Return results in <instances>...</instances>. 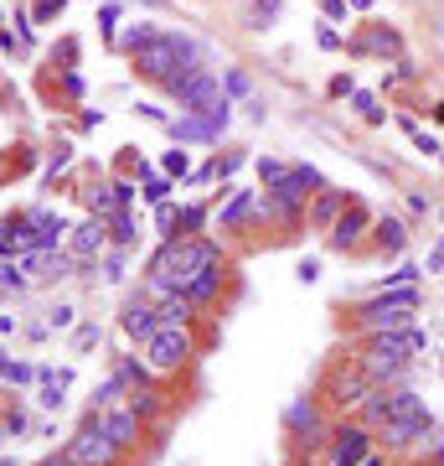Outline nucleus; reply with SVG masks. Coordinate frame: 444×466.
<instances>
[{"label":"nucleus","mask_w":444,"mask_h":466,"mask_svg":"<svg viewBox=\"0 0 444 466\" xmlns=\"http://www.w3.org/2000/svg\"><path fill=\"white\" fill-rule=\"evenodd\" d=\"M129 62H135V73H140V78H150V83H160V89H166L176 73H186V67H197V62H202V47H197L186 31H155V36H150V42Z\"/></svg>","instance_id":"f257e3e1"},{"label":"nucleus","mask_w":444,"mask_h":466,"mask_svg":"<svg viewBox=\"0 0 444 466\" xmlns=\"http://www.w3.org/2000/svg\"><path fill=\"white\" fill-rule=\"evenodd\" d=\"M414 316H418V285H387L372 301L356 306V327L367 337L372 332H403V327H414Z\"/></svg>","instance_id":"f03ea898"},{"label":"nucleus","mask_w":444,"mask_h":466,"mask_svg":"<svg viewBox=\"0 0 444 466\" xmlns=\"http://www.w3.org/2000/svg\"><path fill=\"white\" fill-rule=\"evenodd\" d=\"M197 352H202V347H197V337H191V327H160V332L140 347V358L150 363L155 378H176L181 368L197 363Z\"/></svg>","instance_id":"7ed1b4c3"},{"label":"nucleus","mask_w":444,"mask_h":466,"mask_svg":"<svg viewBox=\"0 0 444 466\" xmlns=\"http://www.w3.org/2000/svg\"><path fill=\"white\" fill-rule=\"evenodd\" d=\"M372 389H378V383L356 368V363H336V368L326 373V383H321V394H315V399L326 404V415L347 420V415H356V409L367 404V394H372Z\"/></svg>","instance_id":"20e7f679"},{"label":"nucleus","mask_w":444,"mask_h":466,"mask_svg":"<svg viewBox=\"0 0 444 466\" xmlns=\"http://www.w3.org/2000/svg\"><path fill=\"white\" fill-rule=\"evenodd\" d=\"M62 456H67L73 466H124V462H129L114 440L104 435L98 420H83L78 430L67 435V440H62Z\"/></svg>","instance_id":"39448f33"},{"label":"nucleus","mask_w":444,"mask_h":466,"mask_svg":"<svg viewBox=\"0 0 444 466\" xmlns=\"http://www.w3.org/2000/svg\"><path fill=\"white\" fill-rule=\"evenodd\" d=\"M378 451V435L367 430L356 415H347V420H336L331 425V446H326V462L331 466H356V462H367Z\"/></svg>","instance_id":"423d86ee"},{"label":"nucleus","mask_w":444,"mask_h":466,"mask_svg":"<svg viewBox=\"0 0 444 466\" xmlns=\"http://www.w3.org/2000/svg\"><path fill=\"white\" fill-rule=\"evenodd\" d=\"M166 93L181 104V115H197V109H207L212 99L222 93V78L212 73L207 62H197V67H186V73H176L171 83H166Z\"/></svg>","instance_id":"0eeeda50"},{"label":"nucleus","mask_w":444,"mask_h":466,"mask_svg":"<svg viewBox=\"0 0 444 466\" xmlns=\"http://www.w3.org/2000/svg\"><path fill=\"white\" fill-rule=\"evenodd\" d=\"M83 420H98V425H104V435L114 440L124 456H140V446H145V420L129 409V399L114 404V409H98V415H83Z\"/></svg>","instance_id":"6e6552de"},{"label":"nucleus","mask_w":444,"mask_h":466,"mask_svg":"<svg viewBox=\"0 0 444 466\" xmlns=\"http://www.w3.org/2000/svg\"><path fill=\"white\" fill-rule=\"evenodd\" d=\"M67 254L89 270V265H98L104 254H109V217H83V223H73V233H67Z\"/></svg>","instance_id":"1a4fd4ad"},{"label":"nucleus","mask_w":444,"mask_h":466,"mask_svg":"<svg viewBox=\"0 0 444 466\" xmlns=\"http://www.w3.org/2000/svg\"><path fill=\"white\" fill-rule=\"evenodd\" d=\"M424 425H434V415H429V409H424V415H398V420L378 425V430H372V435H378V451H383V456H403V451L418 440Z\"/></svg>","instance_id":"9d476101"},{"label":"nucleus","mask_w":444,"mask_h":466,"mask_svg":"<svg viewBox=\"0 0 444 466\" xmlns=\"http://www.w3.org/2000/svg\"><path fill=\"white\" fill-rule=\"evenodd\" d=\"M367 233H372V213H367V208H362V202L352 197V202H347V213L331 223L326 244L347 254V249H362V244H367Z\"/></svg>","instance_id":"9b49d317"},{"label":"nucleus","mask_w":444,"mask_h":466,"mask_svg":"<svg viewBox=\"0 0 444 466\" xmlns=\"http://www.w3.org/2000/svg\"><path fill=\"white\" fill-rule=\"evenodd\" d=\"M119 327H124V337H129V342H140V347H145V342L160 332V311H155V301H145V296H129L124 311H119Z\"/></svg>","instance_id":"f8f14e48"},{"label":"nucleus","mask_w":444,"mask_h":466,"mask_svg":"<svg viewBox=\"0 0 444 466\" xmlns=\"http://www.w3.org/2000/svg\"><path fill=\"white\" fill-rule=\"evenodd\" d=\"M326 425H331V415H326V404L315 399V394H310V399H295L290 409H284V435H290V446L305 440V435H315V430H326Z\"/></svg>","instance_id":"ddd939ff"},{"label":"nucleus","mask_w":444,"mask_h":466,"mask_svg":"<svg viewBox=\"0 0 444 466\" xmlns=\"http://www.w3.org/2000/svg\"><path fill=\"white\" fill-rule=\"evenodd\" d=\"M347 192L341 186H321V192H310V202H305V228H315V233H331V223L347 213Z\"/></svg>","instance_id":"4468645a"},{"label":"nucleus","mask_w":444,"mask_h":466,"mask_svg":"<svg viewBox=\"0 0 444 466\" xmlns=\"http://www.w3.org/2000/svg\"><path fill=\"white\" fill-rule=\"evenodd\" d=\"M31 228H36V249H67V233H73V223L52 208H27Z\"/></svg>","instance_id":"2eb2a0df"},{"label":"nucleus","mask_w":444,"mask_h":466,"mask_svg":"<svg viewBox=\"0 0 444 466\" xmlns=\"http://www.w3.org/2000/svg\"><path fill=\"white\" fill-rule=\"evenodd\" d=\"M253 208H259V192H248V186H233L217 208H212V223L217 228H238L243 217H253Z\"/></svg>","instance_id":"dca6fc26"},{"label":"nucleus","mask_w":444,"mask_h":466,"mask_svg":"<svg viewBox=\"0 0 444 466\" xmlns=\"http://www.w3.org/2000/svg\"><path fill=\"white\" fill-rule=\"evenodd\" d=\"M222 290H228V265H207L202 275L186 280V296H191V301H197L202 311L217 306V301H222Z\"/></svg>","instance_id":"f3484780"},{"label":"nucleus","mask_w":444,"mask_h":466,"mask_svg":"<svg viewBox=\"0 0 444 466\" xmlns=\"http://www.w3.org/2000/svg\"><path fill=\"white\" fill-rule=\"evenodd\" d=\"M129 409L145 420V430L150 425H160L166 415H171V394L160 389V383H145V389H129Z\"/></svg>","instance_id":"a211bd4d"},{"label":"nucleus","mask_w":444,"mask_h":466,"mask_svg":"<svg viewBox=\"0 0 444 466\" xmlns=\"http://www.w3.org/2000/svg\"><path fill=\"white\" fill-rule=\"evenodd\" d=\"M372 244H378V254H387V259H398L403 249H409V223L403 217H372Z\"/></svg>","instance_id":"6ab92c4d"},{"label":"nucleus","mask_w":444,"mask_h":466,"mask_svg":"<svg viewBox=\"0 0 444 466\" xmlns=\"http://www.w3.org/2000/svg\"><path fill=\"white\" fill-rule=\"evenodd\" d=\"M155 311H160V327H197V321H202V306H197L186 290H176L171 301H160Z\"/></svg>","instance_id":"aec40b11"},{"label":"nucleus","mask_w":444,"mask_h":466,"mask_svg":"<svg viewBox=\"0 0 444 466\" xmlns=\"http://www.w3.org/2000/svg\"><path fill=\"white\" fill-rule=\"evenodd\" d=\"M212 223V208L207 202H181V217H176V239H202Z\"/></svg>","instance_id":"412c9836"},{"label":"nucleus","mask_w":444,"mask_h":466,"mask_svg":"<svg viewBox=\"0 0 444 466\" xmlns=\"http://www.w3.org/2000/svg\"><path fill=\"white\" fill-rule=\"evenodd\" d=\"M114 373L129 383V389H145V383H160L155 373H150V363L140 358V352H124V358H114Z\"/></svg>","instance_id":"4be33fe9"},{"label":"nucleus","mask_w":444,"mask_h":466,"mask_svg":"<svg viewBox=\"0 0 444 466\" xmlns=\"http://www.w3.org/2000/svg\"><path fill=\"white\" fill-rule=\"evenodd\" d=\"M129 399V383L119 378V373H109L98 389H93V399H89V415H98V409H114V404H124Z\"/></svg>","instance_id":"5701e85b"},{"label":"nucleus","mask_w":444,"mask_h":466,"mask_svg":"<svg viewBox=\"0 0 444 466\" xmlns=\"http://www.w3.org/2000/svg\"><path fill=\"white\" fill-rule=\"evenodd\" d=\"M135 244H140L135 213H129V208H119V213L109 217V249H135Z\"/></svg>","instance_id":"b1692460"},{"label":"nucleus","mask_w":444,"mask_h":466,"mask_svg":"<svg viewBox=\"0 0 444 466\" xmlns=\"http://www.w3.org/2000/svg\"><path fill=\"white\" fill-rule=\"evenodd\" d=\"M83 202H89L93 217H114V213H119V197H114V186H109V182H89Z\"/></svg>","instance_id":"393cba45"},{"label":"nucleus","mask_w":444,"mask_h":466,"mask_svg":"<svg viewBox=\"0 0 444 466\" xmlns=\"http://www.w3.org/2000/svg\"><path fill=\"white\" fill-rule=\"evenodd\" d=\"M21 290H31V275L21 259H0V296H21Z\"/></svg>","instance_id":"a878e982"},{"label":"nucleus","mask_w":444,"mask_h":466,"mask_svg":"<svg viewBox=\"0 0 444 466\" xmlns=\"http://www.w3.org/2000/svg\"><path fill=\"white\" fill-rule=\"evenodd\" d=\"M98 270H104V285H124L129 280V249H109L98 259Z\"/></svg>","instance_id":"bb28decb"},{"label":"nucleus","mask_w":444,"mask_h":466,"mask_svg":"<svg viewBox=\"0 0 444 466\" xmlns=\"http://www.w3.org/2000/svg\"><path fill=\"white\" fill-rule=\"evenodd\" d=\"M155 31H160V27H155V21H135V27H129V31H124V36H119V47H124V52L135 58V52L145 47V42H150V36H155Z\"/></svg>","instance_id":"cd10ccee"},{"label":"nucleus","mask_w":444,"mask_h":466,"mask_svg":"<svg viewBox=\"0 0 444 466\" xmlns=\"http://www.w3.org/2000/svg\"><path fill=\"white\" fill-rule=\"evenodd\" d=\"M140 202H150V208L171 202V177H145V182H140Z\"/></svg>","instance_id":"c85d7f7f"},{"label":"nucleus","mask_w":444,"mask_h":466,"mask_svg":"<svg viewBox=\"0 0 444 466\" xmlns=\"http://www.w3.org/2000/svg\"><path fill=\"white\" fill-rule=\"evenodd\" d=\"M47 327H52V332H73V327H78V306H73V301H58V306L47 311Z\"/></svg>","instance_id":"c756f323"},{"label":"nucleus","mask_w":444,"mask_h":466,"mask_svg":"<svg viewBox=\"0 0 444 466\" xmlns=\"http://www.w3.org/2000/svg\"><path fill=\"white\" fill-rule=\"evenodd\" d=\"M393 52V47H398V36H393V31H367V36H356L352 42V52Z\"/></svg>","instance_id":"7c9ffc66"},{"label":"nucleus","mask_w":444,"mask_h":466,"mask_svg":"<svg viewBox=\"0 0 444 466\" xmlns=\"http://www.w3.org/2000/svg\"><path fill=\"white\" fill-rule=\"evenodd\" d=\"M352 109H356L367 124H383V104H378V93H362V89H356V93H352Z\"/></svg>","instance_id":"2f4dec72"},{"label":"nucleus","mask_w":444,"mask_h":466,"mask_svg":"<svg viewBox=\"0 0 444 466\" xmlns=\"http://www.w3.org/2000/svg\"><path fill=\"white\" fill-rule=\"evenodd\" d=\"M160 166H166V177H171V182H181V177H191V151H166V161H160Z\"/></svg>","instance_id":"473e14b6"},{"label":"nucleus","mask_w":444,"mask_h":466,"mask_svg":"<svg viewBox=\"0 0 444 466\" xmlns=\"http://www.w3.org/2000/svg\"><path fill=\"white\" fill-rule=\"evenodd\" d=\"M176 217H181L176 202H160V208H155V233H160V239H176Z\"/></svg>","instance_id":"72a5a7b5"},{"label":"nucleus","mask_w":444,"mask_h":466,"mask_svg":"<svg viewBox=\"0 0 444 466\" xmlns=\"http://www.w3.org/2000/svg\"><path fill=\"white\" fill-rule=\"evenodd\" d=\"M248 89H253V78H248L243 67H228V73H222V93H228V99H243Z\"/></svg>","instance_id":"f704fd0d"},{"label":"nucleus","mask_w":444,"mask_h":466,"mask_svg":"<svg viewBox=\"0 0 444 466\" xmlns=\"http://www.w3.org/2000/svg\"><path fill=\"white\" fill-rule=\"evenodd\" d=\"M98 337H104V332H98V321L73 327V352H93V347H98Z\"/></svg>","instance_id":"c9c22d12"},{"label":"nucleus","mask_w":444,"mask_h":466,"mask_svg":"<svg viewBox=\"0 0 444 466\" xmlns=\"http://www.w3.org/2000/svg\"><path fill=\"white\" fill-rule=\"evenodd\" d=\"M0 425H5V435H11V440H16V435H27V430H31V415H27V409H16V404H11V409L0 415Z\"/></svg>","instance_id":"e433bc0d"},{"label":"nucleus","mask_w":444,"mask_h":466,"mask_svg":"<svg viewBox=\"0 0 444 466\" xmlns=\"http://www.w3.org/2000/svg\"><path fill=\"white\" fill-rule=\"evenodd\" d=\"M253 171H259V182H264V186H274L290 166H284V161H274V155H259V161H253Z\"/></svg>","instance_id":"4c0bfd02"},{"label":"nucleus","mask_w":444,"mask_h":466,"mask_svg":"<svg viewBox=\"0 0 444 466\" xmlns=\"http://www.w3.org/2000/svg\"><path fill=\"white\" fill-rule=\"evenodd\" d=\"M5 383L27 389V383H36V368H31V363H16V358H5Z\"/></svg>","instance_id":"58836bf2"},{"label":"nucleus","mask_w":444,"mask_h":466,"mask_svg":"<svg viewBox=\"0 0 444 466\" xmlns=\"http://www.w3.org/2000/svg\"><path fill=\"white\" fill-rule=\"evenodd\" d=\"M418 280H424V270H418V265H398L393 275H383V290H387V285H418Z\"/></svg>","instance_id":"ea45409f"},{"label":"nucleus","mask_w":444,"mask_h":466,"mask_svg":"<svg viewBox=\"0 0 444 466\" xmlns=\"http://www.w3.org/2000/svg\"><path fill=\"white\" fill-rule=\"evenodd\" d=\"M114 197H119V208H135V197H140V182H129V177H114Z\"/></svg>","instance_id":"a19ab883"},{"label":"nucleus","mask_w":444,"mask_h":466,"mask_svg":"<svg viewBox=\"0 0 444 466\" xmlns=\"http://www.w3.org/2000/svg\"><path fill=\"white\" fill-rule=\"evenodd\" d=\"M243 161H248V155H217V161H212V171H217V182H228V177H233L238 166H243Z\"/></svg>","instance_id":"79ce46f5"},{"label":"nucleus","mask_w":444,"mask_h":466,"mask_svg":"<svg viewBox=\"0 0 444 466\" xmlns=\"http://www.w3.org/2000/svg\"><path fill=\"white\" fill-rule=\"evenodd\" d=\"M352 93H356L352 73H336V78H331V99H352Z\"/></svg>","instance_id":"37998d69"},{"label":"nucleus","mask_w":444,"mask_h":466,"mask_svg":"<svg viewBox=\"0 0 444 466\" xmlns=\"http://www.w3.org/2000/svg\"><path fill=\"white\" fill-rule=\"evenodd\" d=\"M315 42H321L326 52H341V31L331 27V21H321V31H315Z\"/></svg>","instance_id":"c03bdc74"},{"label":"nucleus","mask_w":444,"mask_h":466,"mask_svg":"<svg viewBox=\"0 0 444 466\" xmlns=\"http://www.w3.org/2000/svg\"><path fill=\"white\" fill-rule=\"evenodd\" d=\"M62 93H67V99H83V73H78V67L62 73Z\"/></svg>","instance_id":"a18cd8bd"},{"label":"nucleus","mask_w":444,"mask_h":466,"mask_svg":"<svg viewBox=\"0 0 444 466\" xmlns=\"http://www.w3.org/2000/svg\"><path fill=\"white\" fill-rule=\"evenodd\" d=\"M409 140H414V151H424V155H440V151H444L440 140H434V135H424V130H414Z\"/></svg>","instance_id":"49530a36"},{"label":"nucleus","mask_w":444,"mask_h":466,"mask_svg":"<svg viewBox=\"0 0 444 466\" xmlns=\"http://www.w3.org/2000/svg\"><path fill=\"white\" fill-rule=\"evenodd\" d=\"M326 5V21H347L352 16V0H321Z\"/></svg>","instance_id":"de8ad7c7"},{"label":"nucleus","mask_w":444,"mask_h":466,"mask_svg":"<svg viewBox=\"0 0 444 466\" xmlns=\"http://www.w3.org/2000/svg\"><path fill=\"white\" fill-rule=\"evenodd\" d=\"M274 16H279V0H259V5H253V21H259V27H269Z\"/></svg>","instance_id":"09e8293b"},{"label":"nucleus","mask_w":444,"mask_h":466,"mask_svg":"<svg viewBox=\"0 0 444 466\" xmlns=\"http://www.w3.org/2000/svg\"><path fill=\"white\" fill-rule=\"evenodd\" d=\"M295 275L305 280V285H315V280H321V259H300V265H295Z\"/></svg>","instance_id":"8fccbe9b"},{"label":"nucleus","mask_w":444,"mask_h":466,"mask_svg":"<svg viewBox=\"0 0 444 466\" xmlns=\"http://www.w3.org/2000/svg\"><path fill=\"white\" fill-rule=\"evenodd\" d=\"M62 5H67V0H36V21H52V16H62Z\"/></svg>","instance_id":"3c124183"},{"label":"nucleus","mask_w":444,"mask_h":466,"mask_svg":"<svg viewBox=\"0 0 444 466\" xmlns=\"http://www.w3.org/2000/svg\"><path fill=\"white\" fill-rule=\"evenodd\" d=\"M0 259H16V239H11V223L0 217Z\"/></svg>","instance_id":"603ef678"},{"label":"nucleus","mask_w":444,"mask_h":466,"mask_svg":"<svg viewBox=\"0 0 444 466\" xmlns=\"http://www.w3.org/2000/svg\"><path fill=\"white\" fill-rule=\"evenodd\" d=\"M98 21H104V36H114V21H119V5H104V16H98Z\"/></svg>","instance_id":"864d4df0"},{"label":"nucleus","mask_w":444,"mask_h":466,"mask_svg":"<svg viewBox=\"0 0 444 466\" xmlns=\"http://www.w3.org/2000/svg\"><path fill=\"white\" fill-rule=\"evenodd\" d=\"M424 270H429V275H444V254L440 249H429V265H424Z\"/></svg>","instance_id":"5fc2aeb1"},{"label":"nucleus","mask_w":444,"mask_h":466,"mask_svg":"<svg viewBox=\"0 0 444 466\" xmlns=\"http://www.w3.org/2000/svg\"><path fill=\"white\" fill-rule=\"evenodd\" d=\"M36 466H73V462H67L62 451H52V456H42V462H36Z\"/></svg>","instance_id":"6e6d98bb"},{"label":"nucleus","mask_w":444,"mask_h":466,"mask_svg":"<svg viewBox=\"0 0 444 466\" xmlns=\"http://www.w3.org/2000/svg\"><path fill=\"white\" fill-rule=\"evenodd\" d=\"M356 466H387V456H383V451H372L367 462H356Z\"/></svg>","instance_id":"4d7b16f0"},{"label":"nucleus","mask_w":444,"mask_h":466,"mask_svg":"<svg viewBox=\"0 0 444 466\" xmlns=\"http://www.w3.org/2000/svg\"><path fill=\"white\" fill-rule=\"evenodd\" d=\"M372 5H378V0H352V11H372Z\"/></svg>","instance_id":"13d9d810"},{"label":"nucleus","mask_w":444,"mask_h":466,"mask_svg":"<svg viewBox=\"0 0 444 466\" xmlns=\"http://www.w3.org/2000/svg\"><path fill=\"white\" fill-rule=\"evenodd\" d=\"M429 466H444V451H440V456H434V462H429Z\"/></svg>","instance_id":"bf43d9fd"},{"label":"nucleus","mask_w":444,"mask_h":466,"mask_svg":"<svg viewBox=\"0 0 444 466\" xmlns=\"http://www.w3.org/2000/svg\"><path fill=\"white\" fill-rule=\"evenodd\" d=\"M5 440H11V435H5V425H0V446H5Z\"/></svg>","instance_id":"052dcab7"},{"label":"nucleus","mask_w":444,"mask_h":466,"mask_svg":"<svg viewBox=\"0 0 444 466\" xmlns=\"http://www.w3.org/2000/svg\"><path fill=\"white\" fill-rule=\"evenodd\" d=\"M434 249H440V254H444V239H440V244H434Z\"/></svg>","instance_id":"680f3d73"},{"label":"nucleus","mask_w":444,"mask_h":466,"mask_svg":"<svg viewBox=\"0 0 444 466\" xmlns=\"http://www.w3.org/2000/svg\"><path fill=\"white\" fill-rule=\"evenodd\" d=\"M440 378H444V358H440Z\"/></svg>","instance_id":"e2e57ef3"},{"label":"nucleus","mask_w":444,"mask_h":466,"mask_svg":"<svg viewBox=\"0 0 444 466\" xmlns=\"http://www.w3.org/2000/svg\"><path fill=\"white\" fill-rule=\"evenodd\" d=\"M0 27H5V11H0Z\"/></svg>","instance_id":"0e129e2a"},{"label":"nucleus","mask_w":444,"mask_h":466,"mask_svg":"<svg viewBox=\"0 0 444 466\" xmlns=\"http://www.w3.org/2000/svg\"><path fill=\"white\" fill-rule=\"evenodd\" d=\"M440 166H444V151H440Z\"/></svg>","instance_id":"69168bd1"},{"label":"nucleus","mask_w":444,"mask_h":466,"mask_svg":"<svg viewBox=\"0 0 444 466\" xmlns=\"http://www.w3.org/2000/svg\"><path fill=\"white\" fill-rule=\"evenodd\" d=\"M440 223H444V213H440Z\"/></svg>","instance_id":"338daca9"}]
</instances>
